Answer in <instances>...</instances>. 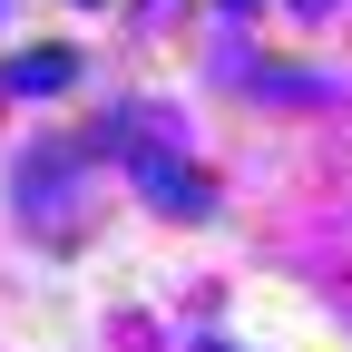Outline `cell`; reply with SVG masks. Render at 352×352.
I'll return each mask as SVG.
<instances>
[{"label": "cell", "mask_w": 352, "mask_h": 352, "mask_svg": "<svg viewBox=\"0 0 352 352\" xmlns=\"http://www.w3.org/2000/svg\"><path fill=\"white\" fill-rule=\"evenodd\" d=\"M69 78V59H10L0 69V88H10V98H30V88H59Z\"/></svg>", "instance_id": "cell-2"}, {"label": "cell", "mask_w": 352, "mask_h": 352, "mask_svg": "<svg viewBox=\"0 0 352 352\" xmlns=\"http://www.w3.org/2000/svg\"><path fill=\"white\" fill-rule=\"evenodd\" d=\"M127 166H138V186H147L166 215H206V176H186L176 157H157V147H127Z\"/></svg>", "instance_id": "cell-1"}, {"label": "cell", "mask_w": 352, "mask_h": 352, "mask_svg": "<svg viewBox=\"0 0 352 352\" xmlns=\"http://www.w3.org/2000/svg\"><path fill=\"white\" fill-rule=\"evenodd\" d=\"M294 10H323V0H294Z\"/></svg>", "instance_id": "cell-3"}]
</instances>
